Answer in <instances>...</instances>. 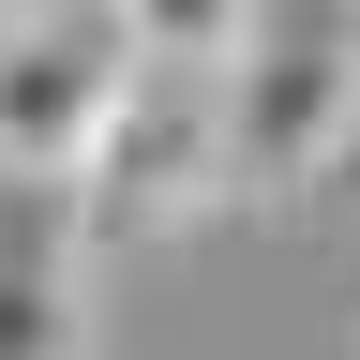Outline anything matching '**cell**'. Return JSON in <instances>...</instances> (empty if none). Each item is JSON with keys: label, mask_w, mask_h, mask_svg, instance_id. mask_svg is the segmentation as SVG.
I'll return each mask as SVG.
<instances>
[{"label": "cell", "mask_w": 360, "mask_h": 360, "mask_svg": "<svg viewBox=\"0 0 360 360\" xmlns=\"http://www.w3.org/2000/svg\"><path fill=\"white\" fill-rule=\"evenodd\" d=\"M105 30H120V60H150V75H225L255 45V0H105Z\"/></svg>", "instance_id": "cell-5"}, {"label": "cell", "mask_w": 360, "mask_h": 360, "mask_svg": "<svg viewBox=\"0 0 360 360\" xmlns=\"http://www.w3.org/2000/svg\"><path fill=\"white\" fill-rule=\"evenodd\" d=\"M0 15H30V0H0Z\"/></svg>", "instance_id": "cell-7"}, {"label": "cell", "mask_w": 360, "mask_h": 360, "mask_svg": "<svg viewBox=\"0 0 360 360\" xmlns=\"http://www.w3.org/2000/svg\"><path fill=\"white\" fill-rule=\"evenodd\" d=\"M360 120V30H270L210 75V150H225V195H300V180H330Z\"/></svg>", "instance_id": "cell-1"}, {"label": "cell", "mask_w": 360, "mask_h": 360, "mask_svg": "<svg viewBox=\"0 0 360 360\" xmlns=\"http://www.w3.org/2000/svg\"><path fill=\"white\" fill-rule=\"evenodd\" d=\"M120 30L105 0H30V15H0V180H75L90 120L120 105Z\"/></svg>", "instance_id": "cell-3"}, {"label": "cell", "mask_w": 360, "mask_h": 360, "mask_svg": "<svg viewBox=\"0 0 360 360\" xmlns=\"http://www.w3.org/2000/svg\"><path fill=\"white\" fill-rule=\"evenodd\" d=\"M75 240L90 255H120V240H165L180 210H210L225 195V150H210V75H150L135 60L120 75V105L90 120V150H75Z\"/></svg>", "instance_id": "cell-2"}, {"label": "cell", "mask_w": 360, "mask_h": 360, "mask_svg": "<svg viewBox=\"0 0 360 360\" xmlns=\"http://www.w3.org/2000/svg\"><path fill=\"white\" fill-rule=\"evenodd\" d=\"M90 345V240L60 180H0V360H75Z\"/></svg>", "instance_id": "cell-4"}, {"label": "cell", "mask_w": 360, "mask_h": 360, "mask_svg": "<svg viewBox=\"0 0 360 360\" xmlns=\"http://www.w3.org/2000/svg\"><path fill=\"white\" fill-rule=\"evenodd\" d=\"M330 195H360V120H345V150H330Z\"/></svg>", "instance_id": "cell-6"}]
</instances>
